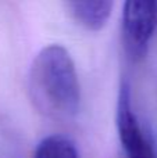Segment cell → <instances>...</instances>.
Instances as JSON below:
<instances>
[{
    "label": "cell",
    "mask_w": 157,
    "mask_h": 158,
    "mask_svg": "<svg viewBox=\"0 0 157 158\" xmlns=\"http://www.w3.org/2000/svg\"><path fill=\"white\" fill-rule=\"evenodd\" d=\"M28 90L35 108L54 121H70L78 114L81 87L75 64L60 44L43 47L33 58Z\"/></svg>",
    "instance_id": "6da1fadb"
},
{
    "label": "cell",
    "mask_w": 157,
    "mask_h": 158,
    "mask_svg": "<svg viewBox=\"0 0 157 158\" xmlns=\"http://www.w3.org/2000/svg\"><path fill=\"white\" fill-rule=\"evenodd\" d=\"M116 123L125 158H157V140L134 111L131 87L127 82H122L118 92Z\"/></svg>",
    "instance_id": "7a4b0ae2"
},
{
    "label": "cell",
    "mask_w": 157,
    "mask_h": 158,
    "mask_svg": "<svg viewBox=\"0 0 157 158\" xmlns=\"http://www.w3.org/2000/svg\"><path fill=\"white\" fill-rule=\"evenodd\" d=\"M157 24V3L129 0L122 7V38L128 57L138 61L147 54Z\"/></svg>",
    "instance_id": "3957f363"
},
{
    "label": "cell",
    "mask_w": 157,
    "mask_h": 158,
    "mask_svg": "<svg viewBox=\"0 0 157 158\" xmlns=\"http://www.w3.org/2000/svg\"><path fill=\"white\" fill-rule=\"evenodd\" d=\"M72 18L88 31H100L111 14L113 3L108 0H77L68 3Z\"/></svg>",
    "instance_id": "277c9868"
},
{
    "label": "cell",
    "mask_w": 157,
    "mask_h": 158,
    "mask_svg": "<svg viewBox=\"0 0 157 158\" xmlns=\"http://www.w3.org/2000/svg\"><path fill=\"white\" fill-rule=\"evenodd\" d=\"M33 158H79L75 144L68 137L53 135L39 142Z\"/></svg>",
    "instance_id": "5b68a950"
}]
</instances>
